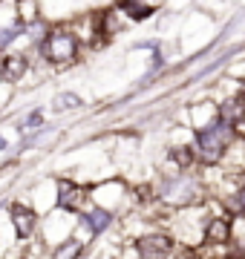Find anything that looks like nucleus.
Instances as JSON below:
<instances>
[{
	"label": "nucleus",
	"instance_id": "2eb2a0df",
	"mask_svg": "<svg viewBox=\"0 0 245 259\" xmlns=\"http://www.w3.org/2000/svg\"><path fill=\"white\" fill-rule=\"evenodd\" d=\"M231 207L236 213H245V179H242V185H239V190L231 196Z\"/></svg>",
	"mask_w": 245,
	"mask_h": 259
},
{
	"label": "nucleus",
	"instance_id": "423d86ee",
	"mask_svg": "<svg viewBox=\"0 0 245 259\" xmlns=\"http://www.w3.org/2000/svg\"><path fill=\"white\" fill-rule=\"evenodd\" d=\"M196 182L193 179H173V182H168V187H165V199L168 202H193L196 199Z\"/></svg>",
	"mask_w": 245,
	"mask_h": 259
},
{
	"label": "nucleus",
	"instance_id": "9d476101",
	"mask_svg": "<svg viewBox=\"0 0 245 259\" xmlns=\"http://www.w3.org/2000/svg\"><path fill=\"white\" fill-rule=\"evenodd\" d=\"M81 248H84V245H81L78 239H66L64 245H58V250L52 253V259H78L81 256Z\"/></svg>",
	"mask_w": 245,
	"mask_h": 259
},
{
	"label": "nucleus",
	"instance_id": "1a4fd4ad",
	"mask_svg": "<svg viewBox=\"0 0 245 259\" xmlns=\"http://www.w3.org/2000/svg\"><path fill=\"white\" fill-rule=\"evenodd\" d=\"M110 210H104V207H95L93 213H87L84 216V225L90 228V233H101V231H107V225H110Z\"/></svg>",
	"mask_w": 245,
	"mask_h": 259
},
{
	"label": "nucleus",
	"instance_id": "f257e3e1",
	"mask_svg": "<svg viewBox=\"0 0 245 259\" xmlns=\"http://www.w3.org/2000/svg\"><path fill=\"white\" fill-rule=\"evenodd\" d=\"M236 130L222 118H214L211 124L196 133V158L202 161H219V156L228 150V144L234 141Z\"/></svg>",
	"mask_w": 245,
	"mask_h": 259
},
{
	"label": "nucleus",
	"instance_id": "0eeeda50",
	"mask_svg": "<svg viewBox=\"0 0 245 259\" xmlns=\"http://www.w3.org/2000/svg\"><path fill=\"white\" fill-rule=\"evenodd\" d=\"M26 66L29 64H26V58L23 55H0V78L9 81V83H15V81L23 78Z\"/></svg>",
	"mask_w": 245,
	"mask_h": 259
},
{
	"label": "nucleus",
	"instance_id": "ddd939ff",
	"mask_svg": "<svg viewBox=\"0 0 245 259\" xmlns=\"http://www.w3.org/2000/svg\"><path fill=\"white\" fill-rule=\"evenodd\" d=\"M170 158H173L179 167H190L193 161H196V153H190L188 147H176V150H170Z\"/></svg>",
	"mask_w": 245,
	"mask_h": 259
},
{
	"label": "nucleus",
	"instance_id": "4468645a",
	"mask_svg": "<svg viewBox=\"0 0 245 259\" xmlns=\"http://www.w3.org/2000/svg\"><path fill=\"white\" fill-rule=\"evenodd\" d=\"M40 121H44V118H40V112L35 110V112H29L26 118L20 121V124H18V130H20V133H32L35 127H40Z\"/></svg>",
	"mask_w": 245,
	"mask_h": 259
},
{
	"label": "nucleus",
	"instance_id": "f8f14e48",
	"mask_svg": "<svg viewBox=\"0 0 245 259\" xmlns=\"http://www.w3.org/2000/svg\"><path fill=\"white\" fill-rule=\"evenodd\" d=\"M81 98H78L75 93H61L55 95V110H75V107H81Z\"/></svg>",
	"mask_w": 245,
	"mask_h": 259
},
{
	"label": "nucleus",
	"instance_id": "6e6552de",
	"mask_svg": "<svg viewBox=\"0 0 245 259\" xmlns=\"http://www.w3.org/2000/svg\"><path fill=\"white\" fill-rule=\"evenodd\" d=\"M228 236H231V222L225 216H214L205 228V242L208 245H225Z\"/></svg>",
	"mask_w": 245,
	"mask_h": 259
},
{
	"label": "nucleus",
	"instance_id": "9b49d317",
	"mask_svg": "<svg viewBox=\"0 0 245 259\" xmlns=\"http://www.w3.org/2000/svg\"><path fill=\"white\" fill-rule=\"evenodd\" d=\"M118 9H121L124 15H130L133 20H144V18H150L153 6H147V3H121Z\"/></svg>",
	"mask_w": 245,
	"mask_h": 259
},
{
	"label": "nucleus",
	"instance_id": "39448f33",
	"mask_svg": "<svg viewBox=\"0 0 245 259\" xmlns=\"http://www.w3.org/2000/svg\"><path fill=\"white\" fill-rule=\"evenodd\" d=\"M12 225H15V233H18L20 239H26V236H32L35 228H38V213L32 210V207L15 204V207H12Z\"/></svg>",
	"mask_w": 245,
	"mask_h": 259
},
{
	"label": "nucleus",
	"instance_id": "f03ea898",
	"mask_svg": "<svg viewBox=\"0 0 245 259\" xmlns=\"http://www.w3.org/2000/svg\"><path fill=\"white\" fill-rule=\"evenodd\" d=\"M40 52L49 58V61H55V64H66V61H72L78 52V40L75 35H69V32H49L44 37V44H40Z\"/></svg>",
	"mask_w": 245,
	"mask_h": 259
},
{
	"label": "nucleus",
	"instance_id": "7ed1b4c3",
	"mask_svg": "<svg viewBox=\"0 0 245 259\" xmlns=\"http://www.w3.org/2000/svg\"><path fill=\"white\" fill-rule=\"evenodd\" d=\"M139 253L144 259H168L173 253V239L165 233H147L139 239Z\"/></svg>",
	"mask_w": 245,
	"mask_h": 259
},
{
	"label": "nucleus",
	"instance_id": "f3484780",
	"mask_svg": "<svg viewBox=\"0 0 245 259\" xmlns=\"http://www.w3.org/2000/svg\"><path fill=\"white\" fill-rule=\"evenodd\" d=\"M0 150H6V139L3 136H0Z\"/></svg>",
	"mask_w": 245,
	"mask_h": 259
},
{
	"label": "nucleus",
	"instance_id": "dca6fc26",
	"mask_svg": "<svg viewBox=\"0 0 245 259\" xmlns=\"http://www.w3.org/2000/svg\"><path fill=\"white\" fill-rule=\"evenodd\" d=\"M15 35H18V29H12V26H3L0 29V49H6L15 40Z\"/></svg>",
	"mask_w": 245,
	"mask_h": 259
},
{
	"label": "nucleus",
	"instance_id": "20e7f679",
	"mask_svg": "<svg viewBox=\"0 0 245 259\" xmlns=\"http://www.w3.org/2000/svg\"><path fill=\"white\" fill-rule=\"evenodd\" d=\"M58 204L64 210H81L87 204V190L69 179H58Z\"/></svg>",
	"mask_w": 245,
	"mask_h": 259
}]
</instances>
